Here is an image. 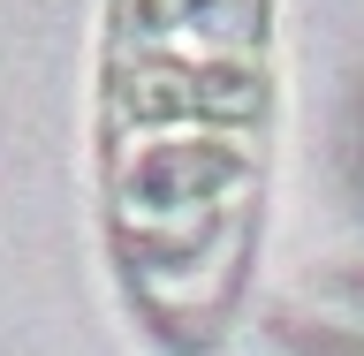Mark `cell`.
Masks as SVG:
<instances>
[{
	"mask_svg": "<svg viewBox=\"0 0 364 356\" xmlns=\"http://www.w3.org/2000/svg\"><path fill=\"white\" fill-rule=\"evenodd\" d=\"M266 114V0L107 8V243L136 311L167 341H205L243 288Z\"/></svg>",
	"mask_w": 364,
	"mask_h": 356,
	"instance_id": "obj_1",
	"label": "cell"
}]
</instances>
